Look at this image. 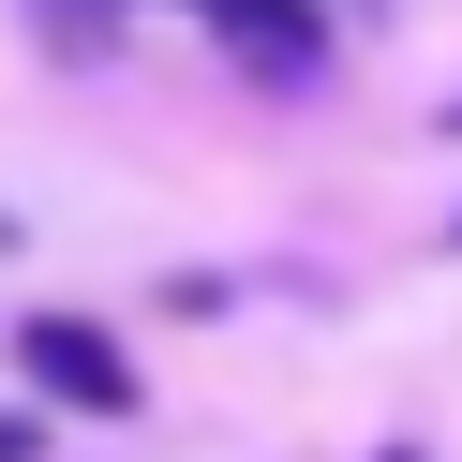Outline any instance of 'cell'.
Segmentation results:
<instances>
[{
    "label": "cell",
    "instance_id": "1",
    "mask_svg": "<svg viewBox=\"0 0 462 462\" xmlns=\"http://www.w3.org/2000/svg\"><path fill=\"white\" fill-rule=\"evenodd\" d=\"M15 373L60 418H134V343L105 313H15Z\"/></svg>",
    "mask_w": 462,
    "mask_h": 462
},
{
    "label": "cell",
    "instance_id": "2",
    "mask_svg": "<svg viewBox=\"0 0 462 462\" xmlns=\"http://www.w3.org/2000/svg\"><path fill=\"white\" fill-rule=\"evenodd\" d=\"M209 15V45H224V75H254V90H313L328 75V0H194Z\"/></svg>",
    "mask_w": 462,
    "mask_h": 462
},
{
    "label": "cell",
    "instance_id": "3",
    "mask_svg": "<svg viewBox=\"0 0 462 462\" xmlns=\"http://www.w3.org/2000/svg\"><path fill=\"white\" fill-rule=\"evenodd\" d=\"M31 448H45V418H0V462H31Z\"/></svg>",
    "mask_w": 462,
    "mask_h": 462
},
{
    "label": "cell",
    "instance_id": "4",
    "mask_svg": "<svg viewBox=\"0 0 462 462\" xmlns=\"http://www.w3.org/2000/svg\"><path fill=\"white\" fill-rule=\"evenodd\" d=\"M343 15H388V0H343Z\"/></svg>",
    "mask_w": 462,
    "mask_h": 462
},
{
    "label": "cell",
    "instance_id": "5",
    "mask_svg": "<svg viewBox=\"0 0 462 462\" xmlns=\"http://www.w3.org/2000/svg\"><path fill=\"white\" fill-rule=\"evenodd\" d=\"M373 462H418V448H373Z\"/></svg>",
    "mask_w": 462,
    "mask_h": 462
},
{
    "label": "cell",
    "instance_id": "6",
    "mask_svg": "<svg viewBox=\"0 0 462 462\" xmlns=\"http://www.w3.org/2000/svg\"><path fill=\"white\" fill-rule=\"evenodd\" d=\"M448 134H462V105H448Z\"/></svg>",
    "mask_w": 462,
    "mask_h": 462
},
{
    "label": "cell",
    "instance_id": "7",
    "mask_svg": "<svg viewBox=\"0 0 462 462\" xmlns=\"http://www.w3.org/2000/svg\"><path fill=\"white\" fill-rule=\"evenodd\" d=\"M105 15H120V0H105Z\"/></svg>",
    "mask_w": 462,
    "mask_h": 462
},
{
    "label": "cell",
    "instance_id": "8",
    "mask_svg": "<svg viewBox=\"0 0 462 462\" xmlns=\"http://www.w3.org/2000/svg\"><path fill=\"white\" fill-rule=\"evenodd\" d=\"M448 239H462V224H448Z\"/></svg>",
    "mask_w": 462,
    "mask_h": 462
}]
</instances>
